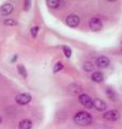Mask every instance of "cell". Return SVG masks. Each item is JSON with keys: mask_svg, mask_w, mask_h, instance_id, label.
<instances>
[{"mask_svg": "<svg viewBox=\"0 0 122 129\" xmlns=\"http://www.w3.org/2000/svg\"><path fill=\"white\" fill-rule=\"evenodd\" d=\"M74 122L78 126H89L92 124V116L86 111H80L74 116Z\"/></svg>", "mask_w": 122, "mask_h": 129, "instance_id": "1", "label": "cell"}, {"mask_svg": "<svg viewBox=\"0 0 122 129\" xmlns=\"http://www.w3.org/2000/svg\"><path fill=\"white\" fill-rule=\"evenodd\" d=\"M103 118L109 120V122H116L120 118V113L119 111L117 110H110V111H107L103 114Z\"/></svg>", "mask_w": 122, "mask_h": 129, "instance_id": "2", "label": "cell"}, {"mask_svg": "<svg viewBox=\"0 0 122 129\" xmlns=\"http://www.w3.org/2000/svg\"><path fill=\"white\" fill-rule=\"evenodd\" d=\"M79 102L81 106H84L86 109H92L93 108V100L90 96L86 94H81L79 96Z\"/></svg>", "mask_w": 122, "mask_h": 129, "instance_id": "3", "label": "cell"}, {"mask_svg": "<svg viewBox=\"0 0 122 129\" xmlns=\"http://www.w3.org/2000/svg\"><path fill=\"white\" fill-rule=\"evenodd\" d=\"M32 97L29 94H19L15 97V101L19 106H25V104H28L31 101Z\"/></svg>", "mask_w": 122, "mask_h": 129, "instance_id": "4", "label": "cell"}, {"mask_svg": "<svg viewBox=\"0 0 122 129\" xmlns=\"http://www.w3.org/2000/svg\"><path fill=\"white\" fill-rule=\"evenodd\" d=\"M89 27L92 31H100L103 28V24L99 17H92L89 22Z\"/></svg>", "mask_w": 122, "mask_h": 129, "instance_id": "5", "label": "cell"}, {"mask_svg": "<svg viewBox=\"0 0 122 129\" xmlns=\"http://www.w3.org/2000/svg\"><path fill=\"white\" fill-rule=\"evenodd\" d=\"M79 22H80V18L76 14H70V15H68V17L66 18V24L71 28L77 27Z\"/></svg>", "mask_w": 122, "mask_h": 129, "instance_id": "6", "label": "cell"}, {"mask_svg": "<svg viewBox=\"0 0 122 129\" xmlns=\"http://www.w3.org/2000/svg\"><path fill=\"white\" fill-rule=\"evenodd\" d=\"M95 63L101 69H105V68H107L109 64H110V60H109L106 56H100L99 58H96Z\"/></svg>", "mask_w": 122, "mask_h": 129, "instance_id": "7", "label": "cell"}, {"mask_svg": "<svg viewBox=\"0 0 122 129\" xmlns=\"http://www.w3.org/2000/svg\"><path fill=\"white\" fill-rule=\"evenodd\" d=\"M93 108H95V110L99 112H104V111H106V109H107V104L102 99L96 98L93 100Z\"/></svg>", "mask_w": 122, "mask_h": 129, "instance_id": "8", "label": "cell"}, {"mask_svg": "<svg viewBox=\"0 0 122 129\" xmlns=\"http://www.w3.org/2000/svg\"><path fill=\"white\" fill-rule=\"evenodd\" d=\"M14 10V7L13 5L7 2V3H3V5L0 7V14L1 15H10L12 12Z\"/></svg>", "mask_w": 122, "mask_h": 129, "instance_id": "9", "label": "cell"}, {"mask_svg": "<svg viewBox=\"0 0 122 129\" xmlns=\"http://www.w3.org/2000/svg\"><path fill=\"white\" fill-rule=\"evenodd\" d=\"M68 90H69V92L70 94H72V95H81V91H83V87L81 86H79L78 84H71L70 86H69V88H68Z\"/></svg>", "mask_w": 122, "mask_h": 129, "instance_id": "10", "label": "cell"}, {"mask_svg": "<svg viewBox=\"0 0 122 129\" xmlns=\"http://www.w3.org/2000/svg\"><path fill=\"white\" fill-rule=\"evenodd\" d=\"M91 79H92L93 82H95V83H102V82H103V80H104V75H103L102 72L95 71V72H93V73H92Z\"/></svg>", "mask_w": 122, "mask_h": 129, "instance_id": "11", "label": "cell"}, {"mask_svg": "<svg viewBox=\"0 0 122 129\" xmlns=\"http://www.w3.org/2000/svg\"><path fill=\"white\" fill-rule=\"evenodd\" d=\"M31 127H32V122L30 119H23L18 124L19 129H31Z\"/></svg>", "mask_w": 122, "mask_h": 129, "instance_id": "12", "label": "cell"}, {"mask_svg": "<svg viewBox=\"0 0 122 129\" xmlns=\"http://www.w3.org/2000/svg\"><path fill=\"white\" fill-rule=\"evenodd\" d=\"M106 95H107L108 98L111 100V101H117V100H118L117 94L112 89H110V88H107V89H106Z\"/></svg>", "mask_w": 122, "mask_h": 129, "instance_id": "13", "label": "cell"}, {"mask_svg": "<svg viewBox=\"0 0 122 129\" xmlns=\"http://www.w3.org/2000/svg\"><path fill=\"white\" fill-rule=\"evenodd\" d=\"M46 5L49 8H51V9H57L60 6V1L59 0H47Z\"/></svg>", "mask_w": 122, "mask_h": 129, "instance_id": "14", "label": "cell"}, {"mask_svg": "<svg viewBox=\"0 0 122 129\" xmlns=\"http://www.w3.org/2000/svg\"><path fill=\"white\" fill-rule=\"evenodd\" d=\"M83 67H84V70L86 72H91V71L94 70V64H93L91 61H86L83 64Z\"/></svg>", "mask_w": 122, "mask_h": 129, "instance_id": "15", "label": "cell"}, {"mask_svg": "<svg viewBox=\"0 0 122 129\" xmlns=\"http://www.w3.org/2000/svg\"><path fill=\"white\" fill-rule=\"evenodd\" d=\"M17 71H18V73L20 75H23L24 78H27V70H26V68L24 64H17Z\"/></svg>", "mask_w": 122, "mask_h": 129, "instance_id": "16", "label": "cell"}, {"mask_svg": "<svg viewBox=\"0 0 122 129\" xmlns=\"http://www.w3.org/2000/svg\"><path fill=\"white\" fill-rule=\"evenodd\" d=\"M3 24L7 25V26H16L17 25V22H16L15 19H13V18H8V19H6V21L3 22Z\"/></svg>", "mask_w": 122, "mask_h": 129, "instance_id": "17", "label": "cell"}, {"mask_svg": "<svg viewBox=\"0 0 122 129\" xmlns=\"http://www.w3.org/2000/svg\"><path fill=\"white\" fill-rule=\"evenodd\" d=\"M62 69H63V64L59 61V62H57L54 66V69H52V71H54V73H57V72H59L60 70H62Z\"/></svg>", "mask_w": 122, "mask_h": 129, "instance_id": "18", "label": "cell"}, {"mask_svg": "<svg viewBox=\"0 0 122 129\" xmlns=\"http://www.w3.org/2000/svg\"><path fill=\"white\" fill-rule=\"evenodd\" d=\"M30 31H31L32 37H33V38H36V36H38L39 31H40V27H39V26H34V27H32Z\"/></svg>", "mask_w": 122, "mask_h": 129, "instance_id": "19", "label": "cell"}, {"mask_svg": "<svg viewBox=\"0 0 122 129\" xmlns=\"http://www.w3.org/2000/svg\"><path fill=\"white\" fill-rule=\"evenodd\" d=\"M63 52H64V55H66L68 58H70V57H71L72 51H71V48L69 47V46H63Z\"/></svg>", "mask_w": 122, "mask_h": 129, "instance_id": "20", "label": "cell"}, {"mask_svg": "<svg viewBox=\"0 0 122 129\" xmlns=\"http://www.w3.org/2000/svg\"><path fill=\"white\" fill-rule=\"evenodd\" d=\"M30 7H31V2L30 1H26L25 2V7H24V9H25L26 11H28L30 9Z\"/></svg>", "mask_w": 122, "mask_h": 129, "instance_id": "21", "label": "cell"}, {"mask_svg": "<svg viewBox=\"0 0 122 129\" xmlns=\"http://www.w3.org/2000/svg\"><path fill=\"white\" fill-rule=\"evenodd\" d=\"M16 58H17V57H16V55H15V57H14V58H12V62H13V61H15V60H16Z\"/></svg>", "mask_w": 122, "mask_h": 129, "instance_id": "22", "label": "cell"}, {"mask_svg": "<svg viewBox=\"0 0 122 129\" xmlns=\"http://www.w3.org/2000/svg\"><path fill=\"white\" fill-rule=\"evenodd\" d=\"M1 123H2V117L0 116V124H1Z\"/></svg>", "mask_w": 122, "mask_h": 129, "instance_id": "23", "label": "cell"}, {"mask_svg": "<svg viewBox=\"0 0 122 129\" xmlns=\"http://www.w3.org/2000/svg\"><path fill=\"white\" fill-rule=\"evenodd\" d=\"M120 47L122 48V41H121V43H120Z\"/></svg>", "mask_w": 122, "mask_h": 129, "instance_id": "24", "label": "cell"}]
</instances>
